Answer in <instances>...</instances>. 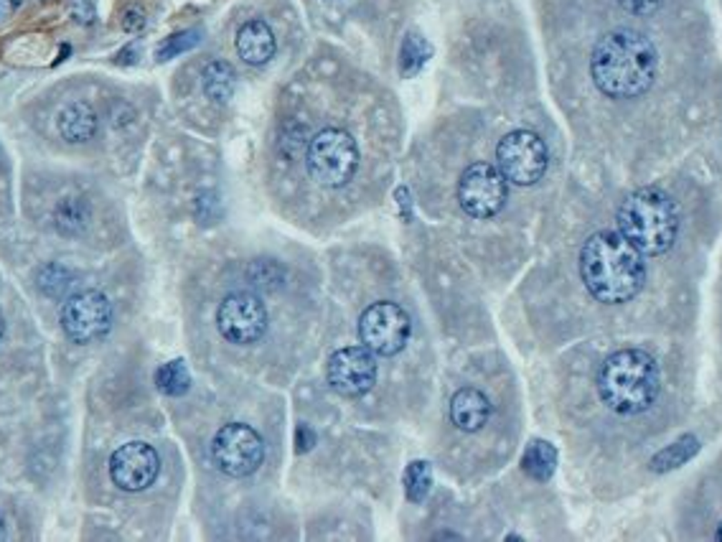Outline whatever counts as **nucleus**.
I'll return each instance as SVG.
<instances>
[{
    "instance_id": "nucleus-5",
    "label": "nucleus",
    "mask_w": 722,
    "mask_h": 542,
    "mask_svg": "<svg viewBox=\"0 0 722 542\" xmlns=\"http://www.w3.org/2000/svg\"><path fill=\"white\" fill-rule=\"evenodd\" d=\"M308 173L320 186L339 189L354 179L359 169V148L356 140L346 130L326 128L308 143Z\"/></svg>"
},
{
    "instance_id": "nucleus-16",
    "label": "nucleus",
    "mask_w": 722,
    "mask_h": 542,
    "mask_svg": "<svg viewBox=\"0 0 722 542\" xmlns=\"http://www.w3.org/2000/svg\"><path fill=\"white\" fill-rule=\"evenodd\" d=\"M97 133V112L86 102H72L59 112V136L66 143H86Z\"/></svg>"
},
{
    "instance_id": "nucleus-22",
    "label": "nucleus",
    "mask_w": 722,
    "mask_h": 542,
    "mask_svg": "<svg viewBox=\"0 0 722 542\" xmlns=\"http://www.w3.org/2000/svg\"><path fill=\"white\" fill-rule=\"evenodd\" d=\"M89 220V207L82 199H64L62 204L54 211V222L59 227V232H79Z\"/></svg>"
},
{
    "instance_id": "nucleus-6",
    "label": "nucleus",
    "mask_w": 722,
    "mask_h": 542,
    "mask_svg": "<svg viewBox=\"0 0 722 542\" xmlns=\"http://www.w3.org/2000/svg\"><path fill=\"white\" fill-rule=\"evenodd\" d=\"M547 146L532 130H514L502 138L496 148V169L509 184L534 186L547 171Z\"/></svg>"
},
{
    "instance_id": "nucleus-23",
    "label": "nucleus",
    "mask_w": 722,
    "mask_h": 542,
    "mask_svg": "<svg viewBox=\"0 0 722 542\" xmlns=\"http://www.w3.org/2000/svg\"><path fill=\"white\" fill-rule=\"evenodd\" d=\"M72 272L66 271L64 265H56V262H51V265H44L41 271H38L36 275V285L41 293H46V296L51 298H62L69 288H72Z\"/></svg>"
},
{
    "instance_id": "nucleus-33",
    "label": "nucleus",
    "mask_w": 722,
    "mask_h": 542,
    "mask_svg": "<svg viewBox=\"0 0 722 542\" xmlns=\"http://www.w3.org/2000/svg\"><path fill=\"white\" fill-rule=\"evenodd\" d=\"M715 537H717V540L722 542V525H720V527H717V535H715Z\"/></svg>"
},
{
    "instance_id": "nucleus-3",
    "label": "nucleus",
    "mask_w": 722,
    "mask_h": 542,
    "mask_svg": "<svg viewBox=\"0 0 722 542\" xmlns=\"http://www.w3.org/2000/svg\"><path fill=\"white\" fill-rule=\"evenodd\" d=\"M661 387L656 359L641 349H621L603 362L598 372V394L618 415H638L649 410Z\"/></svg>"
},
{
    "instance_id": "nucleus-21",
    "label": "nucleus",
    "mask_w": 722,
    "mask_h": 542,
    "mask_svg": "<svg viewBox=\"0 0 722 542\" xmlns=\"http://www.w3.org/2000/svg\"><path fill=\"white\" fill-rule=\"evenodd\" d=\"M430 44L417 34H407V38L402 41V51H400V72L404 77H415L425 62L430 59Z\"/></svg>"
},
{
    "instance_id": "nucleus-32",
    "label": "nucleus",
    "mask_w": 722,
    "mask_h": 542,
    "mask_svg": "<svg viewBox=\"0 0 722 542\" xmlns=\"http://www.w3.org/2000/svg\"><path fill=\"white\" fill-rule=\"evenodd\" d=\"M3 333H5V321L0 316V342H3Z\"/></svg>"
},
{
    "instance_id": "nucleus-24",
    "label": "nucleus",
    "mask_w": 722,
    "mask_h": 542,
    "mask_svg": "<svg viewBox=\"0 0 722 542\" xmlns=\"http://www.w3.org/2000/svg\"><path fill=\"white\" fill-rule=\"evenodd\" d=\"M432 486V471L428 461H412L404 471V492L410 502H422Z\"/></svg>"
},
{
    "instance_id": "nucleus-9",
    "label": "nucleus",
    "mask_w": 722,
    "mask_h": 542,
    "mask_svg": "<svg viewBox=\"0 0 722 542\" xmlns=\"http://www.w3.org/2000/svg\"><path fill=\"white\" fill-rule=\"evenodd\" d=\"M458 201L468 217L489 220L499 214L506 201V179L491 163H473L468 166L458 184Z\"/></svg>"
},
{
    "instance_id": "nucleus-27",
    "label": "nucleus",
    "mask_w": 722,
    "mask_h": 542,
    "mask_svg": "<svg viewBox=\"0 0 722 542\" xmlns=\"http://www.w3.org/2000/svg\"><path fill=\"white\" fill-rule=\"evenodd\" d=\"M621 8H625L634 15H651L661 5V0H618Z\"/></svg>"
},
{
    "instance_id": "nucleus-2",
    "label": "nucleus",
    "mask_w": 722,
    "mask_h": 542,
    "mask_svg": "<svg viewBox=\"0 0 722 542\" xmlns=\"http://www.w3.org/2000/svg\"><path fill=\"white\" fill-rule=\"evenodd\" d=\"M580 275L603 303H625L646 281V262L621 232H598L580 252Z\"/></svg>"
},
{
    "instance_id": "nucleus-12",
    "label": "nucleus",
    "mask_w": 722,
    "mask_h": 542,
    "mask_svg": "<svg viewBox=\"0 0 722 542\" xmlns=\"http://www.w3.org/2000/svg\"><path fill=\"white\" fill-rule=\"evenodd\" d=\"M326 377L336 394L361 397L377 383V359L364 344L346 346L341 352L330 354Z\"/></svg>"
},
{
    "instance_id": "nucleus-1",
    "label": "nucleus",
    "mask_w": 722,
    "mask_h": 542,
    "mask_svg": "<svg viewBox=\"0 0 722 542\" xmlns=\"http://www.w3.org/2000/svg\"><path fill=\"white\" fill-rule=\"evenodd\" d=\"M659 69V54L649 38L631 28L600 38L590 56V77L605 97L634 99L649 92Z\"/></svg>"
},
{
    "instance_id": "nucleus-20",
    "label": "nucleus",
    "mask_w": 722,
    "mask_h": 542,
    "mask_svg": "<svg viewBox=\"0 0 722 542\" xmlns=\"http://www.w3.org/2000/svg\"><path fill=\"white\" fill-rule=\"evenodd\" d=\"M156 384L163 394H171V397H178V394L188 393L191 387V374L186 370L184 359H173L168 364H163L156 372Z\"/></svg>"
},
{
    "instance_id": "nucleus-10",
    "label": "nucleus",
    "mask_w": 722,
    "mask_h": 542,
    "mask_svg": "<svg viewBox=\"0 0 722 542\" xmlns=\"http://www.w3.org/2000/svg\"><path fill=\"white\" fill-rule=\"evenodd\" d=\"M112 306L99 291H85L66 298L62 306V329L74 344H92L110 332Z\"/></svg>"
},
{
    "instance_id": "nucleus-11",
    "label": "nucleus",
    "mask_w": 722,
    "mask_h": 542,
    "mask_svg": "<svg viewBox=\"0 0 722 542\" xmlns=\"http://www.w3.org/2000/svg\"><path fill=\"white\" fill-rule=\"evenodd\" d=\"M219 333L232 344H252L268 332V309L252 293H232L217 311Z\"/></svg>"
},
{
    "instance_id": "nucleus-29",
    "label": "nucleus",
    "mask_w": 722,
    "mask_h": 542,
    "mask_svg": "<svg viewBox=\"0 0 722 542\" xmlns=\"http://www.w3.org/2000/svg\"><path fill=\"white\" fill-rule=\"evenodd\" d=\"M316 444V435H313V431L310 428H306V425H300L298 428V451H308L310 445Z\"/></svg>"
},
{
    "instance_id": "nucleus-8",
    "label": "nucleus",
    "mask_w": 722,
    "mask_h": 542,
    "mask_svg": "<svg viewBox=\"0 0 722 542\" xmlns=\"http://www.w3.org/2000/svg\"><path fill=\"white\" fill-rule=\"evenodd\" d=\"M211 458L227 476H249L265 461V441L255 428L245 423H229L219 428L211 444Z\"/></svg>"
},
{
    "instance_id": "nucleus-25",
    "label": "nucleus",
    "mask_w": 722,
    "mask_h": 542,
    "mask_svg": "<svg viewBox=\"0 0 722 542\" xmlns=\"http://www.w3.org/2000/svg\"><path fill=\"white\" fill-rule=\"evenodd\" d=\"M198 41H201V34H198V31L176 34V36H168L163 44H160V49L156 51V56H158V62H168L173 56H178V54H184V51L194 49Z\"/></svg>"
},
{
    "instance_id": "nucleus-28",
    "label": "nucleus",
    "mask_w": 722,
    "mask_h": 542,
    "mask_svg": "<svg viewBox=\"0 0 722 542\" xmlns=\"http://www.w3.org/2000/svg\"><path fill=\"white\" fill-rule=\"evenodd\" d=\"M146 26V13L140 11V8H127L123 15V28L125 31H130V34H135V31H140Z\"/></svg>"
},
{
    "instance_id": "nucleus-31",
    "label": "nucleus",
    "mask_w": 722,
    "mask_h": 542,
    "mask_svg": "<svg viewBox=\"0 0 722 542\" xmlns=\"http://www.w3.org/2000/svg\"><path fill=\"white\" fill-rule=\"evenodd\" d=\"M0 540H5V522L0 517Z\"/></svg>"
},
{
    "instance_id": "nucleus-7",
    "label": "nucleus",
    "mask_w": 722,
    "mask_h": 542,
    "mask_svg": "<svg viewBox=\"0 0 722 542\" xmlns=\"http://www.w3.org/2000/svg\"><path fill=\"white\" fill-rule=\"evenodd\" d=\"M410 333H412V321L407 311L390 301L369 306L359 319V339L377 357L400 354L410 342Z\"/></svg>"
},
{
    "instance_id": "nucleus-18",
    "label": "nucleus",
    "mask_w": 722,
    "mask_h": 542,
    "mask_svg": "<svg viewBox=\"0 0 722 542\" xmlns=\"http://www.w3.org/2000/svg\"><path fill=\"white\" fill-rule=\"evenodd\" d=\"M557 466V451L547 441H532L522 456V468L532 479L547 481Z\"/></svg>"
},
{
    "instance_id": "nucleus-26",
    "label": "nucleus",
    "mask_w": 722,
    "mask_h": 542,
    "mask_svg": "<svg viewBox=\"0 0 722 542\" xmlns=\"http://www.w3.org/2000/svg\"><path fill=\"white\" fill-rule=\"evenodd\" d=\"M69 11H72L74 21L82 26L95 24L97 11H95V3L92 0H69Z\"/></svg>"
},
{
    "instance_id": "nucleus-13",
    "label": "nucleus",
    "mask_w": 722,
    "mask_h": 542,
    "mask_svg": "<svg viewBox=\"0 0 722 542\" xmlns=\"http://www.w3.org/2000/svg\"><path fill=\"white\" fill-rule=\"evenodd\" d=\"M160 458L156 448L140 441L120 445L110 458V476L123 492H143L158 479Z\"/></svg>"
},
{
    "instance_id": "nucleus-30",
    "label": "nucleus",
    "mask_w": 722,
    "mask_h": 542,
    "mask_svg": "<svg viewBox=\"0 0 722 542\" xmlns=\"http://www.w3.org/2000/svg\"><path fill=\"white\" fill-rule=\"evenodd\" d=\"M18 5H21V0H0V13L8 15V13L15 11Z\"/></svg>"
},
{
    "instance_id": "nucleus-4",
    "label": "nucleus",
    "mask_w": 722,
    "mask_h": 542,
    "mask_svg": "<svg viewBox=\"0 0 722 542\" xmlns=\"http://www.w3.org/2000/svg\"><path fill=\"white\" fill-rule=\"evenodd\" d=\"M618 232L641 255H664L679 232V211L661 189H638L618 210Z\"/></svg>"
},
{
    "instance_id": "nucleus-17",
    "label": "nucleus",
    "mask_w": 722,
    "mask_h": 542,
    "mask_svg": "<svg viewBox=\"0 0 722 542\" xmlns=\"http://www.w3.org/2000/svg\"><path fill=\"white\" fill-rule=\"evenodd\" d=\"M201 85H204V95L217 105H227L232 99L234 89H237V72L229 62L224 59H214L207 64L204 75H201Z\"/></svg>"
},
{
    "instance_id": "nucleus-15",
    "label": "nucleus",
    "mask_w": 722,
    "mask_h": 542,
    "mask_svg": "<svg viewBox=\"0 0 722 542\" xmlns=\"http://www.w3.org/2000/svg\"><path fill=\"white\" fill-rule=\"evenodd\" d=\"M275 34L265 21H247L237 34V54L239 59L252 66H262L275 56Z\"/></svg>"
},
{
    "instance_id": "nucleus-14",
    "label": "nucleus",
    "mask_w": 722,
    "mask_h": 542,
    "mask_svg": "<svg viewBox=\"0 0 722 542\" xmlns=\"http://www.w3.org/2000/svg\"><path fill=\"white\" fill-rule=\"evenodd\" d=\"M491 418V403L486 394L476 387H463L451 400V420L458 431L476 433Z\"/></svg>"
},
{
    "instance_id": "nucleus-19",
    "label": "nucleus",
    "mask_w": 722,
    "mask_h": 542,
    "mask_svg": "<svg viewBox=\"0 0 722 542\" xmlns=\"http://www.w3.org/2000/svg\"><path fill=\"white\" fill-rule=\"evenodd\" d=\"M699 451V441L695 435H682L679 441H674L669 448H664L661 454L651 458V468L654 471H672V468L682 466L689 458Z\"/></svg>"
}]
</instances>
